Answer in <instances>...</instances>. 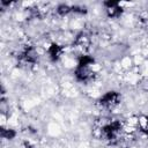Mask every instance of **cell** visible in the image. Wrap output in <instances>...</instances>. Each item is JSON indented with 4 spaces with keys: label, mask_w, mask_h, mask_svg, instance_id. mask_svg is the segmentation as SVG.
Masks as SVG:
<instances>
[{
    "label": "cell",
    "mask_w": 148,
    "mask_h": 148,
    "mask_svg": "<svg viewBox=\"0 0 148 148\" xmlns=\"http://www.w3.org/2000/svg\"><path fill=\"white\" fill-rule=\"evenodd\" d=\"M90 44V37L87 34L81 32L80 35H77V37L75 38V45L80 49H86L88 47Z\"/></svg>",
    "instance_id": "obj_7"
},
{
    "label": "cell",
    "mask_w": 148,
    "mask_h": 148,
    "mask_svg": "<svg viewBox=\"0 0 148 148\" xmlns=\"http://www.w3.org/2000/svg\"><path fill=\"white\" fill-rule=\"evenodd\" d=\"M0 135L2 139L5 140H13L16 136V132L13 128H6V127H1L0 130Z\"/></svg>",
    "instance_id": "obj_9"
},
{
    "label": "cell",
    "mask_w": 148,
    "mask_h": 148,
    "mask_svg": "<svg viewBox=\"0 0 148 148\" xmlns=\"http://www.w3.org/2000/svg\"><path fill=\"white\" fill-rule=\"evenodd\" d=\"M104 7H105V12H106V15L111 18H116V17H119L121 14H123V8L120 6V3L118 1H112V0H109V1H104L103 2Z\"/></svg>",
    "instance_id": "obj_5"
},
{
    "label": "cell",
    "mask_w": 148,
    "mask_h": 148,
    "mask_svg": "<svg viewBox=\"0 0 148 148\" xmlns=\"http://www.w3.org/2000/svg\"><path fill=\"white\" fill-rule=\"evenodd\" d=\"M121 96L118 91L109 90L97 99V104L105 110H113L120 104Z\"/></svg>",
    "instance_id": "obj_2"
},
{
    "label": "cell",
    "mask_w": 148,
    "mask_h": 148,
    "mask_svg": "<svg viewBox=\"0 0 148 148\" xmlns=\"http://www.w3.org/2000/svg\"><path fill=\"white\" fill-rule=\"evenodd\" d=\"M56 10H57V13L60 16H65V15L72 13V6H69L67 3H60V5H58V7H57Z\"/></svg>",
    "instance_id": "obj_10"
},
{
    "label": "cell",
    "mask_w": 148,
    "mask_h": 148,
    "mask_svg": "<svg viewBox=\"0 0 148 148\" xmlns=\"http://www.w3.org/2000/svg\"><path fill=\"white\" fill-rule=\"evenodd\" d=\"M121 132H123L121 123L119 120H112V121H110V123H108V124L102 126V128H101V138L104 141L109 142V143H114L119 139Z\"/></svg>",
    "instance_id": "obj_1"
},
{
    "label": "cell",
    "mask_w": 148,
    "mask_h": 148,
    "mask_svg": "<svg viewBox=\"0 0 148 148\" xmlns=\"http://www.w3.org/2000/svg\"><path fill=\"white\" fill-rule=\"evenodd\" d=\"M17 60L21 65L34 66L38 61V52L32 46H25L17 56Z\"/></svg>",
    "instance_id": "obj_3"
},
{
    "label": "cell",
    "mask_w": 148,
    "mask_h": 148,
    "mask_svg": "<svg viewBox=\"0 0 148 148\" xmlns=\"http://www.w3.org/2000/svg\"><path fill=\"white\" fill-rule=\"evenodd\" d=\"M147 136H148V117L146 118V120H145V123H143V125H142V130H141Z\"/></svg>",
    "instance_id": "obj_12"
},
{
    "label": "cell",
    "mask_w": 148,
    "mask_h": 148,
    "mask_svg": "<svg viewBox=\"0 0 148 148\" xmlns=\"http://www.w3.org/2000/svg\"><path fill=\"white\" fill-rule=\"evenodd\" d=\"M72 13H75V14H86L87 13V8L84 6L74 5V6H72Z\"/></svg>",
    "instance_id": "obj_11"
},
{
    "label": "cell",
    "mask_w": 148,
    "mask_h": 148,
    "mask_svg": "<svg viewBox=\"0 0 148 148\" xmlns=\"http://www.w3.org/2000/svg\"><path fill=\"white\" fill-rule=\"evenodd\" d=\"M94 62H95V59L91 56H88V54H82L77 59V66H88V67H90Z\"/></svg>",
    "instance_id": "obj_8"
},
{
    "label": "cell",
    "mask_w": 148,
    "mask_h": 148,
    "mask_svg": "<svg viewBox=\"0 0 148 148\" xmlns=\"http://www.w3.org/2000/svg\"><path fill=\"white\" fill-rule=\"evenodd\" d=\"M74 76L79 82L82 83H88L92 81L96 76V73L91 69V67L88 66H76L74 71Z\"/></svg>",
    "instance_id": "obj_4"
},
{
    "label": "cell",
    "mask_w": 148,
    "mask_h": 148,
    "mask_svg": "<svg viewBox=\"0 0 148 148\" xmlns=\"http://www.w3.org/2000/svg\"><path fill=\"white\" fill-rule=\"evenodd\" d=\"M64 53V47L58 43H52L47 49V54L51 61H58Z\"/></svg>",
    "instance_id": "obj_6"
}]
</instances>
